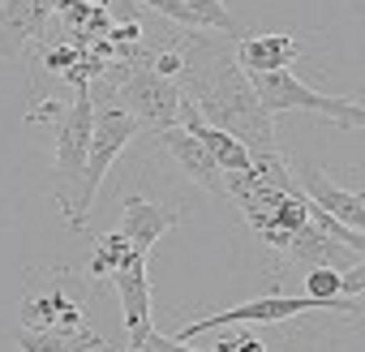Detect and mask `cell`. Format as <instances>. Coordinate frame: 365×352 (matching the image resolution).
Segmentation results:
<instances>
[{
  "label": "cell",
  "mask_w": 365,
  "mask_h": 352,
  "mask_svg": "<svg viewBox=\"0 0 365 352\" xmlns=\"http://www.w3.org/2000/svg\"><path fill=\"white\" fill-rule=\"evenodd\" d=\"M116 108H125L138 125H150L159 133L180 116V86L172 78H159L150 65H133L116 82Z\"/></svg>",
  "instance_id": "obj_7"
},
{
  "label": "cell",
  "mask_w": 365,
  "mask_h": 352,
  "mask_svg": "<svg viewBox=\"0 0 365 352\" xmlns=\"http://www.w3.org/2000/svg\"><path fill=\"white\" fill-rule=\"evenodd\" d=\"M129 249H133V245H129L120 232L99 237V241H95V254H91V266H86V271H91V279H112V275H116V266L129 258Z\"/></svg>",
  "instance_id": "obj_17"
},
{
  "label": "cell",
  "mask_w": 365,
  "mask_h": 352,
  "mask_svg": "<svg viewBox=\"0 0 365 352\" xmlns=\"http://www.w3.org/2000/svg\"><path fill=\"white\" fill-rule=\"evenodd\" d=\"M361 292H365V258H361L356 266L339 271V296H344V301H352V296H361Z\"/></svg>",
  "instance_id": "obj_18"
},
{
  "label": "cell",
  "mask_w": 365,
  "mask_h": 352,
  "mask_svg": "<svg viewBox=\"0 0 365 352\" xmlns=\"http://www.w3.org/2000/svg\"><path fill=\"white\" fill-rule=\"evenodd\" d=\"M309 314H339V309H331V305H322V301H314V296H305V292H267V296H254V301H245V305H232V309H220V314H211V318H194V322H185L172 339H194V335H207V331H220V326H279V322H292V318H309ZM344 318H352V314H344Z\"/></svg>",
  "instance_id": "obj_6"
},
{
  "label": "cell",
  "mask_w": 365,
  "mask_h": 352,
  "mask_svg": "<svg viewBox=\"0 0 365 352\" xmlns=\"http://www.w3.org/2000/svg\"><path fill=\"white\" fill-rule=\"evenodd\" d=\"M116 296H120V318L129 331V343H142L155 326H150V284H146V254L129 249V258L116 266L112 275Z\"/></svg>",
  "instance_id": "obj_9"
},
{
  "label": "cell",
  "mask_w": 365,
  "mask_h": 352,
  "mask_svg": "<svg viewBox=\"0 0 365 352\" xmlns=\"http://www.w3.org/2000/svg\"><path fill=\"white\" fill-rule=\"evenodd\" d=\"M348 322L344 314H309V322H297V326H284L279 335V352H344L348 343ZM271 352V348H267Z\"/></svg>",
  "instance_id": "obj_13"
},
{
  "label": "cell",
  "mask_w": 365,
  "mask_h": 352,
  "mask_svg": "<svg viewBox=\"0 0 365 352\" xmlns=\"http://www.w3.org/2000/svg\"><path fill=\"white\" fill-rule=\"evenodd\" d=\"M180 207H168V202H155V198H142V194H129L125 202H120V237L138 249V254H150V245L168 232V228H176L180 224Z\"/></svg>",
  "instance_id": "obj_10"
},
{
  "label": "cell",
  "mask_w": 365,
  "mask_h": 352,
  "mask_svg": "<svg viewBox=\"0 0 365 352\" xmlns=\"http://www.w3.org/2000/svg\"><path fill=\"white\" fill-rule=\"evenodd\" d=\"M159 146L185 167V176L198 185V190H207L211 198H224L228 190H224V172H220V163L211 159V150L190 133V129H180V125H168V129H159Z\"/></svg>",
  "instance_id": "obj_11"
},
{
  "label": "cell",
  "mask_w": 365,
  "mask_h": 352,
  "mask_svg": "<svg viewBox=\"0 0 365 352\" xmlns=\"http://www.w3.org/2000/svg\"><path fill=\"white\" fill-rule=\"evenodd\" d=\"M95 9H108L116 22H133L138 14H133V0H95Z\"/></svg>",
  "instance_id": "obj_21"
},
{
  "label": "cell",
  "mask_w": 365,
  "mask_h": 352,
  "mask_svg": "<svg viewBox=\"0 0 365 352\" xmlns=\"http://www.w3.org/2000/svg\"><path fill=\"white\" fill-rule=\"evenodd\" d=\"M73 103L61 112L56 120V207L73 211V198L82 190V172H86V155H91V129H95V95H91V82H73Z\"/></svg>",
  "instance_id": "obj_3"
},
{
  "label": "cell",
  "mask_w": 365,
  "mask_h": 352,
  "mask_svg": "<svg viewBox=\"0 0 365 352\" xmlns=\"http://www.w3.org/2000/svg\"><path fill=\"white\" fill-rule=\"evenodd\" d=\"M301 194L309 207H318L327 219H335L339 228H352V232H365V194H352L344 190L339 181H331L327 172H318L314 163L301 167Z\"/></svg>",
  "instance_id": "obj_8"
},
{
  "label": "cell",
  "mask_w": 365,
  "mask_h": 352,
  "mask_svg": "<svg viewBox=\"0 0 365 352\" xmlns=\"http://www.w3.org/2000/svg\"><path fill=\"white\" fill-rule=\"evenodd\" d=\"M125 352H146V348H142V343H129V348H125Z\"/></svg>",
  "instance_id": "obj_22"
},
{
  "label": "cell",
  "mask_w": 365,
  "mask_h": 352,
  "mask_svg": "<svg viewBox=\"0 0 365 352\" xmlns=\"http://www.w3.org/2000/svg\"><path fill=\"white\" fill-rule=\"evenodd\" d=\"M176 5L190 14L194 31H215V35H232V39H241L232 14L224 9V0H176Z\"/></svg>",
  "instance_id": "obj_16"
},
{
  "label": "cell",
  "mask_w": 365,
  "mask_h": 352,
  "mask_svg": "<svg viewBox=\"0 0 365 352\" xmlns=\"http://www.w3.org/2000/svg\"><path fill=\"white\" fill-rule=\"evenodd\" d=\"M250 86L258 95V103L271 116H288V112H305L318 120H331L339 129H365V103L356 99H339V95H322L309 82H301L292 69H275V73H250Z\"/></svg>",
  "instance_id": "obj_2"
},
{
  "label": "cell",
  "mask_w": 365,
  "mask_h": 352,
  "mask_svg": "<svg viewBox=\"0 0 365 352\" xmlns=\"http://www.w3.org/2000/svg\"><path fill=\"white\" fill-rule=\"evenodd\" d=\"M26 331H86V305L78 279L69 271H39L26 279V296L18 309Z\"/></svg>",
  "instance_id": "obj_5"
},
{
  "label": "cell",
  "mask_w": 365,
  "mask_h": 352,
  "mask_svg": "<svg viewBox=\"0 0 365 352\" xmlns=\"http://www.w3.org/2000/svg\"><path fill=\"white\" fill-rule=\"evenodd\" d=\"M301 43L292 35H241L237 39V65L245 73H275V69H292V61H301Z\"/></svg>",
  "instance_id": "obj_14"
},
{
  "label": "cell",
  "mask_w": 365,
  "mask_h": 352,
  "mask_svg": "<svg viewBox=\"0 0 365 352\" xmlns=\"http://www.w3.org/2000/svg\"><path fill=\"white\" fill-rule=\"evenodd\" d=\"M180 99H190L194 112L211 125L232 133L258 163L279 159L275 116L258 103L250 73L237 65V39L215 31H185L180 39Z\"/></svg>",
  "instance_id": "obj_1"
},
{
  "label": "cell",
  "mask_w": 365,
  "mask_h": 352,
  "mask_svg": "<svg viewBox=\"0 0 365 352\" xmlns=\"http://www.w3.org/2000/svg\"><path fill=\"white\" fill-rule=\"evenodd\" d=\"M142 348L146 352H194V348H185L180 339H172V335H159V331H150L146 339H142Z\"/></svg>",
  "instance_id": "obj_20"
},
{
  "label": "cell",
  "mask_w": 365,
  "mask_h": 352,
  "mask_svg": "<svg viewBox=\"0 0 365 352\" xmlns=\"http://www.w3.org/2000/svg\"><path fill=\"white\" fill-rule=\"evenodd\" d=\"M215 352H267V343H262L258 335H250V331H237V335L220 339V348H215Z\"/></svg>",
  "instance_id": "obj_19"
},
{
  "label": "cell",
  "mask_w": 365,
  "mask_h": 352,
  "mask_svg": "<svg viewBox=\"0 0 365 352\" xmlns=\"http://www.w3.org/2000/svg\"><path fill=\"white\" fill-rule=\"evenodd\" d=\"M138 133H142V125H138L125 108H116V103L95 108V129H91V155H86V172H82V190H78L73 211H69V228H73V232L86 228V215H91V207H95V198H99V185H103L108 167L116 163V155H120Z\"/></svg>",
  "instance_id": "obj_4"
},
{
  "label": "cell",
  "mask_w": 365,
  "mask_h": 352,
  "mask_svg": "<svg viewBox=\"0 0 365 352\" xmlns=\"http://www.w3.org/2000/svg\"><path fill=\"white\" fill-rule=\"evenodd\" d=\"M52 22L48 0H0V56H22Z\"/></svg>",
  "instance_id": "obj_12"
},
{
  "label": "cell",
  "mask_w": 365,
  "mask_h": 352,
  "mask_svg": "<svg viewBox=\"0 0 365 352\" xmlns=\"http://www.w3.org/2000/svg\"><path fill=\"white\" fill-rule=\"evenodd\" d=\"M14 343L22 352H103V335L99 331H26L18 326L14 331Z\"/></svg>",
  "instance_id": "obj_15"
}]
</instances>
